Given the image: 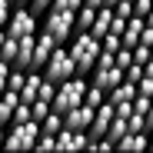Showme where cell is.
I'll list each match as a JSON object with an SVG mask.
<instances>
[{
	"mask_svg": "<svg viewBox=\"0 0 153 153\" xmlns=\"http://www.w3.org/2000/svg\"><path fill=\"white\" fill-rule=\"evenodd\" d=\"M67 50H70V57H73V70L80 73V76H90L93 60H97V53H100V40H97L90 30H87V33H73L70 43H67Z\"/></svg>",
	"mask_w": 153,
	"mask_h": 153,
	"instance_id": "1",
	"label": "cell"
},
{
	"mask_svg": "<svg viewBox=\"0 0 153 153\" xmlns=\"http://www.w3.org/2000/svg\"><path fill=\"white\" fill-rule=\"evenodd\" d=\"M87 87H90V80H87V76H80V73L67 76L63 83H57V93H53V100H50V110L67 113L70 107L83 103V93H87Z\"/></svg>",
	"mask_w": 153,
	"mask_h": 153,
	"instance_id": "2",
	"label": "cell"
},
{
	"mask_svg": "<svg viewBox=\"0 0 153 153\" xmlns=\"http://www.w3.org/2000/svg\"><path fill=\"white\" fill-rule=\"evenodd\" d=\"M50 83H63L67 76H73L76 70H73V57H70V50H67V43H57L53 47V53L47 57V63H43V70H40Z\"/></svg>",
	"mask_w": 153,
	"mask_h": 153,
	"instance_id": "3",
	"label": "cell"
},
{
	"mask_svg": "<svg viewBox=\"0 0 153 153\" xmlns=\"http://www.w3.org/2000/svg\"><path fill=\"white\" fill-rule=\"evenodd\" d=\"M40 137V123L37 120H27V123H10L4 130V150H30Z\"/></svg>",
	"mask_w": 153,
	"mask_h": 153,
	"instance_id": "4",
	"label": "cell"
},
{
	"mask_svg": "<svg viewBox=\"0 0 153 153\" xmlns=\"http://www.w3.org/2000/svg\"><path fill=\"white\" fill-rule=\"evenodd\" d=\"M73 13L76 10H60V7H50L40 20H43V30L53 37L57 43H70L73 37Z\"/></svg>",
	"mask_w": 153,
	"mask_h": 153,
	"instance_id": "5",
	"label": "cell"
},
{
	"mask_svg": "<svg viewBox=\"0 0 153 153\" xmlns=\"http://www.w3.org/2000/svg\"><path fill=\"white\" fill-rule=\"evenodd\" d=\"M4 30H7L10 37H30V33H37V30H40V17H37L27 4H20V7H13V10H10L7 23H4Z\"/></svg>",
	"mask_w": 153,
	"mask_h": 153,
	"instance_id": "6",
	"label": "cell"
},
{
	"mask_svg": "<svg viewBox=\"0 0 153 153\" xmlns=\"http://www.w3.org/2000/svg\"><path fill=\"white\" fill-rule=\"evenodd\" d=\"M110 123H113V103H110V100H103V103L93 110V120H90V126H87V137H90V140L107 137Z\"/></svg>",
	"mask_w": 153,
	"mask_h": 153,
	"instance_id": "7",
	"label": "cell"
},
{
	"mask_svg": "<svg viewBox=\"0 0 153 153\" xmlns=\"http://www.w3.org/2000/svg\"><path fill=\"white\" fill-rule=\"evenodd\" d=\"M53 47H57V40L50 37L47 30H40V33H37V40H33V57H30V70H43L47 57L53 53Z\"/></svg>",
	"mask_w": 153,
	"mask_h": 153,
	"instance_id": "8",
	"label": "cell"
},
{
	"mask_svg": "<svg viewBox=\"0 0 153 153\" xmlns=\"http://www.w3.org/2000/svg\"><path fill=\"white\" fill-rule=\"evenodd\" d=\"M90 120H93V107H87V103H76L63 113V126H70V130H87Z\"/></svg>",
	"mask_w": 153,
	"mask_h": 153,
	"instance_id": "9",
	"label": "cell"
},
{
	"mask_svg": "<svg viewBox=\"0 0 153 153\" xmlns=\"http://www.w3.org/2000/svg\"><path fill=\"white\" fill-rule=\"evenodd\" d=\"M87 80H90L93 87H100V90L107 93V90H113V87H117V83L123 80V70H120V67L113 63V67H107V70H93V73L87 76Z\"/></svg>",
	"mask_w": 153,
	"mask_h": 153,
	"instance_id": "10",
	"label": "cell"
},
{
	"mask_svg": "<svg viewBox=\"0 0 153 153\" xmlns=\"http://www.w3.org/2000/svg\"><path fill=\"white\" fill-rule=\"evenodd\" d=\"M87 130H70V126H63V130L57 133V150H87Z\"/></svg>",
	"mask_w": 153,
	"mask_h": 153,
	"instance_id": "11",
	"label": "cell"
},
{
	"mask_svg": "<svg viewBox=\"0 0 153 153\" xmlns=\"http://www.w3.org/2000/svg\"><path fill=\"white\" fill-rule=\"evenodd\" d=\"M33 40H37V33H30V37H17V53H13L10 67H17V70H30V57H33Z\"/></svg>",
	"mask_w": 153,
	"mask_h": 153,
	"instance_id": "12",
	"label": "cell"
},
{
	"mask_svg": "<svg viewBox=\"0 0 153 153\" xmlns=\"http://www.w3.org/2000/svg\"><path fill=\"white\" fill-rule=\"evenodd\" d=\"M140 30H143V17L130 13V17H126V23H123V33H120V47H137Z\"/></svg>",
	"mask_w": 153,
	"mask_h": 153,
	"instance_id": "13",
	"label": "cell"
},
{
	"mask_svg": "<svg viewBox=\"0 0 153 153\" xmlns=\"http://www.w3.org/2000/svg\"><path fill=\"white\" fill-rule=\"evenodd\" d=\"M110 20H113V7H97V13H93V23H90V33L100 40L103 33H110Z\"/></svg>",
	"mask_w": 153,
	"mask_h": 153,
	"instance_id": "14",
	"label": "cell"
},
{
	"mask_svg": "<svg viewBox=\"0 0 153 153\" xmlns=\"http://www.w3.org/2000/svg\"><path fill=\"white\" fill-rule=\"evenodd\" d=\"M143 146H150V137H146V130H140V133L126 130V133L117 140V150H143Z\"/></svg>",
	"mask_w": 153,
	"mask_h": 153,
	"instance_id": "15",
	"label": "cell"
},
{
	"mask_svg": "<svg viewBox=\"0 0 153 153\" xmlns=\"http://www.w3.org/2000/svg\"><path fill=\"white\" fill-rule=\"evenodd\" d=\"M63 130V113H57V110H50L43 120H40V133H50V137H57Z\"/></svg>",
	"mask_w": 153,
	"mask_h": 153,
	"instance_id": "16",
	"label": "cell"
},
{
	"mask_svg": "<svg viewBox=\"0 0 153 153\" xmlns=\"http://www.w3.org/2000/svg\"><path fill=\"white\" fill-rule=\"evenodd\" d=\"M93 7H80V10H76L73 13V33H87L90 30V23H93Z\"/></svg>",
	"mask_w": 153,
	"mask_h": 153,
	"instance_id": "17",
	"label": "cell"
},
{
	"mask_svg": "<svg viewBox=\"0 0 153 153\" xmlns=\"http://www.w3.org/2000/svg\"><path fill=\"white\" fill-rule=\"evenodd\" d=\"M126 133V117H120L117 110H113V123H110V130H107V137L113 140V146H117V140Z\"/></svg>",
	"mask_w": 153,
	"mask_h": 153,
	"instance_id": "18",
	"label": "cell"
},
{
	"mask_svg": "<svg viewBox=\"0 0 153 153\" xmlns=\"http://www.w3.org/2000/svg\"><path fill=\"white\" fill-rule=\"evenodd\" d=\"M103 100H107V93L100 90V87H93V83L87 87V93H83V103H87V107H93V110H97L100 103H103Z\"/></svg>",
	"mask_w": 153,
	"mask_h": 153,
	"instance_id": "19",
	"label": "cell"
},
{
	"mask_svg": "<svg viewBox=\"0 0 153 153\" xmlns=\"http://www.w3.org/2000/svg\"><path fill=\"white\" fill-rule=\"evenodd\" d=\"M27 120H33V117H30V103L17 100V107H13V113H10V123H27ZM10 123H7V126H10Z\"/></svg>",
	"mask_w": 153,
	"mask_h": 153,
	"instance_id": "20",
	"label": "cell"
},
{
	"mask_svg": "<svg viewBox=\"0 0 153 153\" xmlns=\"http://www.w3.org/2000/svg\"><path fill=\"white\" fill-rule=\"evenodd\" d=\"M113 63H117L120 70H126V67L133 63V50H130V47H120L117 53H113Z\"/></svg>",
	"mask_w": 153,
	"mask_h": 153,
	"instance_id": "21",
	"label": "cell"
},
{
	"mask_svg": "<svg viewBox=\"0 0 153 153\" xmlns=\"http://www.w3.org/2000/svg\"><path fill=\"white\" fill-rule=\"evenodd\" d=\"M13 53H17V37H10L7 33V40H4V47H0V60H13Z\"/></svg>",
	"mask_w": 153,
	"mask_h": 153,
	"instance_id": "22",
	"label": "cell"
},
{
	"mask_svg": "<svg viewBox=\"0 0 153 153\" xmlns=\"http://www.w3.org/2000/svg\"><path fill=\"white\" fill-rule=\"evenodd\" d=\"M47 113H50V103H47V100H33V103H30V117H33L37 123H40Z\"/></svg>",
	"mask_w": 153,
	"mask_h": 153,
	"instance_id": "23",
	"label": "cell"
},
{
	"mask_svg": "<svg viewBox=\"0 0 153 153\" xmlns=\"http://www.w3.org/2000/svg\"><path fill=\"white\" fill-rule=\"evenodd\" d=\"M100 47L110 50V53H117V50H120V33H103V37H100Z\"/></svg>",
	"mask_w": 153,
	"mask_h": 153,
	"instance_id": "24",
	"label": "cell"
},
{
	"mask_svg": "<svg viewBox=\"0 0 153 153\" xmlns=\"http://www.w3.org/2000/svg\"><path fill=\"white\" fill-rule=\"evenodd\" d=\"M140 76H143V63H137V60H133L130 67H126V70H123V80H130V83H137Z\"/></svg>",
	"mask_w": 153,
	"mask_h": 153,
	"instance_id": "25",
	"label": "cell"
},
{
	"mask_svg": "<svg viewBox=\"0 0 153 153\" xmlns=\"http://www.w3.org/2000/svg\"><path fill=\"white\" fill-rule=\"evenodd\" d=\"M53 93H57V83H50L47 76H43V83H40V93H37V100H47V103H50V100H53Z\"/></svg>",
	"mask_w": 153,
	"mask_h": 153,
	"instance_id": "26",
	"label": "cell"
},
{
	"mask_svg": "<svg viewBox=\"0 0 153 153\" xmlns=\"http://www.w3.org/2000/svg\"><path fill=\"white\" fill-rule=\"evenodd\" d=\"M33 146H37V150H57V137H50V133H40Z\"/></svg>",
	"mask_w": 153,
	"mask_h": 153,
	"instance_id": "27",
	"label": "cell"
},
{
	"mask_svg": "<svg viewBox=\"0 0 153 153\" xmlns=\"http://www.w3.org/2000/svg\"><path fill=\"white\" fill-rule=\"evenodd\" d=\"M50 7H60V10H80L83 0H50Z\"/></svg>",
	"mask_w": 153,
	"mask_h": 153,
	"instance_id": "28",
	"label": "cell"
},
{
	"mask_svg": "<svg viewBox=\"0 0 153 153\" xmlns=\"http://www.w3.org/2000/svg\"><path fill=\"white\" fill-rule=\"evenodd\" d=\"M150 10H153V0H133V13L137 17H146Z\"/></svg>",
	"mask_w": 153,
	"mask_h": 153,
	"instance_id": "29",
	"label": "cell"
},
{
	"mask_svg": "<svg viewBox=\"0 0 153 153\" xmlns=\"http://www.w3.org/2000/svg\"><path fill=\"white\" fill-rule=\"evenodd\" d=\"M130 50H133V60H137V63H146V60H150V47L137 43V47H130Z\"/></svg>",
	"mask_w": 153,
	"mask_h": 153,
	"instance_id": "30",
	"label": "cell"
},
{
	"mask_svg": "<svg viewBox=\"0 0 153 153\" xmlns=\"http://www.w3.org/2000/svg\"><path fill=\"white\" fill-rule=\"evenodd\" d=\"M10 70H13V67H10L7 60H0V93L7 90V76H10Z\"/></svg>",
	"mask_w": 153,
	"mask_h": 153,
	"instance_id": "31",
	"label": "cell"
},
{
	"mask_svg": "<svg viewBox=\"0 0 153 153\" xmlns=\"http://www.w3.org/2000/svg\"><path fill=\"white\" fill-rule=\"evenodd\" d=\"M10 10H13V4H10V0H0V27H4V23H7Z\"/></svg>",
	"mask_w": 153,
	"mask_h": 153,
	"instance_id": "32",
	"label": "cell"
},
{
	"mask_svg": "<svg viewBox=\"0 0 153 153\" xmlns=\"http://www.w3.org/2000/svg\"><path fill=\"white\" fill-rule=\"evenodd\" d=\"M146 130H153V100H150V110H146Z\"/></svg>",
	"mask_w": 153,
	"mask_h": 153,
	"instance_id": "33",
	"label": "cell"
},
{
	"mask_svg": "<svg viewBox=\"0 0 153 153\" xmlns=\"http://www.w3.org/2000/svg\"><path fill=\"white\" fill-rule=\"evenodd\" d=\"M83 7H93L97 10V7H103V0H83Z\"/></svg>",
	"mask_w": 153,
	"mask_h": 153,
	"instance_id": "34",
	"label": "cell"
},
{
	"mask_svg": "<svg viewBox=\"0 0 153 153\" xmlns=\"http://www.w3.org/2000/svg\"><path fill=\"white\" fill-rule=\"evenodd\" d=\"M143 23H146V27H153V10H150V13L143 17Z\"/></svg>",
	"mask_w": 153,
	"mask_h": 153,
	"instance_id": "35",
	"label": "cell"
},
{
	"mask_svg": "<svg viewBox=\"0 0 153 153\" xmlns=\"http://www.w3.org/2000/svg\"><path fill=\"white\" fill-rule=\"evenodd\" d=\"M10 4H13V7H20V4H27V0H10Z\"/></svg>",
	"mask_w": 153,
	"mask_h": 153,
	"instance_id": "36",
	"label": "cell"
},
{
	"mask_svg": "<svg viewBox=\"0 0 153 153\" xmlns=\"http://www.w3.org/2000/svg\"><path fill=\"white\" fill-rule=\"evenodd\" d=\"M4 130H7V126H0V143H4Z\"/></svg>",
	"mask_w": 153,
	"mask_h": 153,
	"instance_id": "37",
	"label": "cell"
},
{
	"mask_svg": "<svg viewBox=\"0 0 153 153\" xmlns=\"http://www.w3.org/2000/svg\"><path fill=\"white\" fill-rule=\"evenodd\" d=\"M103 4H107V7H113V4H117V0H103Z\"/></svg>",
	"mask_w": 153,
	"mask_h": 153,
	"instance_id": "38",
	"label": "cell"
},
{
	"mask_svg": "<svg viewBox=\"0 0 153 153\" xmlns=\"http://www.w3.org/2000/svg\"><path fill=\"white\" fill-rule=\"evenodd\" d=\"M150 60H153V47H150Z\"/></svg>",
	"mask_w": 153,
	"mask_h": 153,
	"instance_id": "39",
	"label": "cell"
},
{
	"mask_svg": "<svg viewBox=\"0 0 153 153\" xmlns=\"http://www.w3.org/2000/svg\"><path fill=\"white\" fill-rule=\"evenodd\" d=\"M150 146H153V137H150Z\"/></svg>",
	"mask_w": 153,
	"mask_h": 153,
	"instance_id": "40",
	"label": "cell"
},
{
	"mask_svg": "<svg viewBox=\"0 0 153 153\" xmlns=\"http://www.w3.org/2000/svg\"><path fill=\"white\" fill-rule=\"evenodd\" d=\"M130 4H133V0H130Z\"/></svg>",
	"mask_w": 153,
	"mask_h": 153,
	"instance_id": "41",
	"label": "cell"
}]
</instances>
